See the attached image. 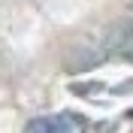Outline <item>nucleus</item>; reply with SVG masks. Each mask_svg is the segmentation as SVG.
Instances as JSON below:
<instances>
[{
  "instance_id": "1",
  "label": "nucleus",
  "mask_w": 133,
  "mask_h": 133,
  "mask_svg": "<svg viewBox=\"0 0 133 133\" xmlns=\"http://www.w3.org/2000/svg\"><path fill=\"white\" fill-rule=\"evenodd\" d=\"M85 121L82 118H73V115H51V118H33L27 130L30 133H73V130H82Z\"/></svg>"
}]
</instances>
